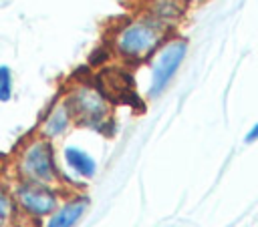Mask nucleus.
I'll return each instance as SVG.
<instances>
[{
  "instance_id": "1",
  "label": "nucleus",
  "mask_w": 258,
  "mask_h": 227,
  "mask_svg": "<svg viewBox=\"0 0 258 227\" xmlns=\"http://www.w3.org/2000/svg\"><path fill=\"white\" fill-rule=\"evenodd\" d=\"M169 26L141 12L123 20L113 30L109 46L113 50V56L121 58L125 64L137 66L153 56V52L169 36Z\"/></svg>"
},
{
  "instance_id": "2",
  "label": "nucleus",
  "mask_w": 258,
  "mask_h": 227,
  "mask_svg": "<svg viewBox=\"0 0 258 227\" xmlns=\"http://www.w3.org/2000/svg\"><path fill=\"white\" fill-rule=\"evenodd\" d=\"M73 115V123L85 129H95L99 133H105L107 125H113L111 121V100L109 96L97 88L95 84L87 80L75 82L67 96L62 98Z\"/></svg>"
},
{
  "instance_id": "3",
  "label": "nucleus",
  "mask_w": 258,
  "mask_h": 227,
  "mask_svg": "<svg viewBox=\"0 0 258 227\" xmlns=\"http://www.w3.org/2000/svg\"><path fill=\"white\" fill-rule=\"evenodd\" d=\"M14 171L20 181L32 183H46L52 185L58 181V165H56V151L50 139L32 137L28 139L14 159Z\"/></svg>"
},
{
  "instance_id": "4",
  "label": "nucleus",
  "mask_w": 258,
  "mask_h": 227,
  "mask_svg": "<svg viewBox=\"0 0 258 227\" xmlns=\"http://www.w3.org/2000/svg\"><path fill=\"white\" fill-rule=\"evenodd\" d=\"M187 54V40L179 34H169L161 46L147 60L149 64V86L147 96L157 98L173 80Z\"/></svg>"
},
{
  "instance_id": "5",
  "label": "nucleus",
  "mask_w": 258,
  "mask_h": 227,
  "mask_svg": "<svg viewBox=\"0 0 258 227\" xmlns=\"http://www.w3.org/2000/svg\"><path fill=\"white\" fill-rule=\"evenodd\" d=\"M12 197L16 209L32 219H40L50 215L58 207V191L46 183L20 181L12 189Z\"/></svg>"
},
{
  "instance_id": "6",
  "label": "nucleus",
  "mask_w": 258,
  "mask_h": 227,
  "mask_svg": "<svg viewBox=\"0 0 258 227\" xmlns=\"http://www.w3.org/2000/svg\"><path fill=\"white\" fill-rule=\"evenodd\" d=\"M73 125H75V123H73V115H71L67 102H64V100H58V102H54V104L48 108V112L44 115V119H42V123H40V127H38V135L44 137V139L54 141V139L64 137V135L71 131Z\"/></svg>"
},
{
  "instance_id": "7",
  "label": "nucleus",
  "mask_w": 258,
  "mask_h": 227,
  "mask_svg": "<svg viewBox=\"0 0 258 227\" xmlns=\"http://www.w3.org/2000/svg\"><path fill=\"white\" fill-rule=\"evenodd\" d=\"M89 205H91V199L87 195L69 197L60 207H56L50 213L44 227H75L81 221V217L87 213Z\"/></svg>"
},
{
  "instance_id": "8",
  "label": "nucleus",
  "mask_w": 258,
  "mask_h": 227,
  "mask_svg": "<svg viewBox=\"0 0 258 227\" xmlns=\"http://www.w3.org/2000/svg\"><path fill=\"white\" fill-rule=\"evenodd\" d=\"M187 6L185 0H143V14H149L171 28L185 16Z\"/></svg>"
},
{
  "instance_id": "9",
  "label": "nucleus",
  "mask_w": 258,
  "mask_h": 227,
  "mask_svg": "<svg viewBox=\"0 0 258 227\" xmlns=\"http://www.w3.org/2000/svg\"><path fill=\"white\" fill-rule=\"evenodd\" d=\"M62 157H64V163L69 165V169L75 175L85 177V179L95 177V173H97V161L85 149H81L77 145H67L64 151H62Z\"/></svg>"
},
{
  "instance_id": "10",
  "label": "nucleus",
  "mask_w": 258,
  "mask_h": 227,
  "mask_svg": "<svg viewBox=\"0 0 258 227\" xmlns=\"http://www.w3.org/2000/svg\"><path fill=\"white\" fill-rule=\"evenodd\" d=\"M16 217V203L14 197L0 185V227L12 223Z\"/></svg>"
},
{
  "instance_id": "11",
  "label": "nucleus",
  "mask_w": 258,
  "mask_h": 227,
  "mask_svg": "<svg viewBox=\"0 0 258 227\" xmlns=\"http://www.w3.org/2000/svg\"><path fill=\"white\" fill-rule=\"evenodd\" d=\"M14 94V74L8 64H0V102L12 100Z\"/></svg>"
},
{
  "instance_id": "12",
  "label": "nucleus",
  "mask_w": 258,
  "mask_h": 227,
  "mask_svg": "<svg viewBox=\"0 0 258 227\" xmlns=\"http://www.w3.org/2000/svg\"><path fill=\"white\" fill-rule=\"evenodd\" d=\"M111 56H113L111 46H107V48H103V46H101V48H97V50L89 56V64H91V66H103Z\"/></svg>"
},
{
  "instance_id": "13",
  "label": "nucleus",
  "mask_w": 258,
  "mask_h": 227,
  "mask_svg": "<svg viewBox=\"0 0 258 227\" xmlns=\"http://www.w3.org/2000/svg\"><path fill=\"white\" fill-rule=\"evenodd\" d=\"M244 141H246V143H254V141H258V121H256V123L252 125V129L246 133Z\"/></svg>"
},
{
  "instance_id": "14",
  "label": "nucleus",
  "mask_w": 258,
  "mask_h": 227,
  "mask_svg": "<svg viewBox=\"0 0 258 227\" xmlns=\"http://www.w3.org/2000/svg\"><path fill=\"white\" fill-rule=\"evenodd\" d=\"M187 4H196V2H200V0H185Z\"/></svg>"
}]
</instances>
